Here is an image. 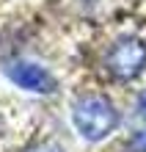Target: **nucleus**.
I'll list each match as a JSON object with an SVG mask.
<instances>
[{
  "mask_svg": "<svg viewBox=\"0 0 146 152\" xmlns=\"http://www.w3.org/2000/svg\"><path fill=\"white\" fill-rule=\"evenodd\" d=\"M72 122L86 141H102L116 130L118 111L105 94H83L72 105Z\"/></svg>",
  "mask_w": 146,
  "mask_h": 152,
  "instance_id": "f257e3e1",
  "label": "nucleus"
},
{
  "mask_svg": "<svg viewBox=\"0 0 146 152\" xmlns=\"http://www.w3.org/2000/svg\"><path fill=\"white\" fill-rule=\"evenodd\" d=\"M25 152H63V147H61V144H55V141H39V144L28 147Z\"/></svg>",
  "mask_w": 146,
  "mask_h": 152,
  "instance_id": "39448f33",
  "label": "nucleus"
},
{
  "mask_svg": "<svg viewBox=\"0 0 146 152\" xmlns=\"http://www.w3.org/2000/svg\"><path fill=\"white\" fill-rule=\"evenodd\" d=\"M105 72L118 83H130L146 69V42L141 36H118L105 50Z\"/></svg>",
  "mask_w": 146,
  "mask_h": 152,
  "instance_id": "f03ea898",
  "label": "nucleus"
},
{
  "mask_svg": "<svg viewBox=\"0 0 146 152\" xmlns=\"http://www.w3.org/2000/svg\"><path fill=\"white\" fill-rule=\"evenodd\" d=\"M138 108H141V111H146V91L138 97Z\"/></svg>",
  "mask_w": 146,
  "mask_h": 152,
  "instance_id": "423d86ee",
  "label": "nucleus"
},
{
  "mask_svg": "<svg viewBox=\"0 0 146 152\" xmlns=\"http://www.w3.org/2000/svg\"><path fill=\"white\" fill-rule=\"evenodd\" d=\"M127 152H146V122L138 124V127L130 133V138H127Z\"/></svg>",
  "mask_w": 146,
  "mask_h": 152,
  "instance_id": "20e7f679",
  "label": "nucleus"
},
{
  "mask_svg": "<svg viewBox=\"0 0 146 152\" xmlns=\"http://www.w3.org/2000/svg\"><path fill=\"white\" fill-rule=\"evenodd\" d=\"M3 72L14 86L25 88V91H33V94H55L58 91V80L36 61H8L3 66Z\"/></svg>",
  "mask_w": 146,
  "mask_h": 152,
  "instance_id": "7ed1b4c3",
  "label": "nucleus"
}]
</instances>
